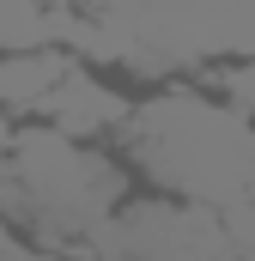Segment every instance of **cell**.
I'll use <instances>...</instances> for the list:
<instances>
[{"mask_svg": "<svg viewBox=\"0 0 255 261\" xmlns=\"http://www.w3.org/2000/svg\"><path fill=\"white\" fill-rule=\"evenodd\" d=\"M43 110L55 116L61 134H104V128H116V122H128V97H116L110 85H97V79H85L73 67L55 79V91L43 97Z\"/></svg>", "mask_w": 255, "mask_h": 261, "instance_id": "6da1fadb", "label": "cell"}, {"mask_svg": "<svg viewBox=\"0 0 255 261\" xmlns=\"http://www.w3.org/2000/svg\"><path fill=\"white\" fill-rule=\"evenodd\" d=\"M61 73H67V55H49V49L6 55L0 61V103L6 110H43V97L55 91Z\"/></svg>", "mask_w": 255, "mask_h": 261, "instance_id": "7a4b0ae2", "label": "cell"}, {"mask_svg": "<svg viewBox=\"0 0 255 261\" xmlns=\"http://www.w3.org/2000/svg\"><path fill=\"white\" fill-rule=\"evenodd\" d=\"M55 12L61 6H43V0H0V49L24 55V49L55 43Z\"/></svg>", "mask_w": 255, "mask_h": 261, "instance_id": "3957f363", "label": "cell"}, {"mask_svg": "<svg viewBox=\"0 0 255 261\" xmlns=\"http://www.w3.org/2000/svg\"><path fill=\"white\" fill-rule=\"evenodd\" d=\"M219 85H225L231 110H255V55H243L237 67H219Z\"/></svg>", "mask_w": 255, "mask_h": 261, "instance_id": "277c9868", "label": "cell"}, {"mask_svg": "<svg viewBox=\"0 0 255 261\" xmlns=\"http://www.w3.org/2000/svg\"><path fill=\"white\" fill-rule=\"evenodd\" d=\"M6 146H12V128H6V116H0V158H6Z\"/></svg>", "mask_w": 255, "mask_h": 261, "instance_id": "5b68a950", "label": "cell"}]
</instances>
